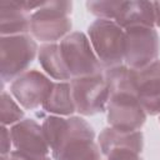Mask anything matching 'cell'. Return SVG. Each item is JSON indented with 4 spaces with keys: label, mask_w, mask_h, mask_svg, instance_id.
I'll return each mask as SVG.
<instances>
[{
    "label": "cell",
    "mask_w": 160,
    "mask_h": 160,
    "mask_svg": "<svg viewBox=\"0 0 160 160\" xmlns=\"http://www.w3.org/2000/svg\"><path fill=\"white\" fill-rule=\"evenodd\" d=\"M92 126L81 116H69L68 125L51 150L54 160H100Z\"/></svg>",
    "instance_id": "1"
},
{
    "label": "cell",
    "mask_w": 160,
    "mask_h": 160,
    "mask_svg": "<svg viewBox=\"0 0 160 160\" xmlns=\"http://www.w3.org/2000/svg\"><path fill=\"white\" fill-rule=\"evenodd\" d=\"M71 1H45L30 16L31 35L44 42H56L70 34L72 22L70 19Z\"/></svg>",
    "instance_id": "2"
},
{
    "label": "cell",
    "mask_w": 160,
    "mask_h": 160,
    "mask_svg": "<svg viewBox=\"0 0 160 160\" xmlns=\"http://www.w3.org/2000/svg\"><path fill=\"white\" fill-rule=\"evenodd\" d=\"M90 44L102 68L110 69L124 62L125 31L114 20L98 19L88 28Z\"/></svg>",
    "instance_id": "3"
},
{
    "label": "cell",
    "mask_w": 160,
    "mask_h": 160,
    "mask_svg": "<svg viewBox=\"0 0 160 160\" xmlns=\"http://www.w3.org/2000/svg\"><path fill=\"white\" fill-rule=\"evenodd\" d=\"M38 52L39 49L35 40L28 34L1 36L0 75L2 85L25 72Z\"/></svg>",
    "instance_id": "4"
},
{
    "label": "cell",
    "mask_w": 160,
    "mask_h": 160,
    "mask_svg": "<svg viewBox=\"0 0 160 160\" xmlns=\"http://www.w3.org/2000/svg\"><path fill=\"white\" fill-rule=\"evenodd\" d=\"M59 45L71 79L102 72V66L90 44L89 38L84 32H70L60 41Z\"/></svg>",
    "instance_id": "5"
},
{
    "label": "cell",
    "mask_w": 160,
    "mask_h": 160,
    "mask_svg": "<svg viewBox=\"0 0 160 160\" xmlns=\"http://www.w3.org/2000/svg\"><path fill=\"white\" fill-rule=\"evenodd\" d=\"M124 31V62L126 66L139 70L158 60L160 52V39L154 28L131 26Z\"/></svg>",
    "instance_id": "6"
},
{
    "label": "cell",
    "mask_w": 160,
    "mask_h": 160,
    "mask_svg": "<svg viewBox=\"0 0 160 160\" xmlns=\"http://www.w3.org/2000/svg\"><path fill=\"white\" fill-rule=\"evenodd\" d=\"M76 111L82 116H91L106 110L110 96L104 72L84 78H74L70 81Z\"/></svg>",
    "instance_id": "7"
},
{
    "label": "cell",
    "mask_w": 160,
    "mask_h": 160,
    "mask_svg": "<svg viewBox=\"0 0 160 160\" xmlns=\"http://www.w3.org/2000/svg\"><path fill=\"white\" fill-rule=\"evenodd\" d=\"M146 115L136 95L118 92L109 96L106 104V120L111 128L121 131H138L145 124Z\"/></svg>",
    "instance_id": "8"
},
{
    "label": "cell",
    "mask_w": 160,
    "mask_h": 160,
    "mask_svg": "<svg viewBox=\"0 0 160 160\" xmlns=\"http://www.w3.org/2000/svg\"><path fill=\"white\" fill-rule=\"evenodd\" d=\"M54 82L39 70H26L10 84V92L26 110L42 106Z\"/></svg>",
    "instance_id": "9"
},
{
    "label": "cell",
    "mask_w": 160,
    "mask_h": 160,
    "mask_svg": "<svg viewBox=\"0 0 160 160\" xmlns=\"http://www.w3.org/2000/svg\"><path fill=\"white\" fill-rule=\"evenodd\" d=\"M136 96L149 115H160V60L135 70Z\"/></svg>",
    "instance_id": "10"
},
{
    "label": "cell",
    "mask_w": 160,
    "mask_h": 160,
    "mask_svg": "<svg viewBox=\"0 0 160 160\" xmlns=\"http://www.w3.org/2000/svg\"><path fill=\"white\" fill-rule=\"evenodd\" d=\"M10 134L15 150L28 154L49 155L50 148L44 136L42 128L34 119H22L14 124L10 128Z\"/></svg>",
    "instance_id": "11"
},
{
    "label": "cell",
    "mask_w": 160,
    "mask_h": 160,
    "mask_svg": "<svg viewBox=\"0 0 160 160\" xmlns=\"http://www.w3.org/2000/svg\"><path fill=\"white\" fill-rule=\"evenodd\" d=\"M99 148L104 156L121 150H131L140 154L144 148V135L140 130L121 131L108 126L99 135Z\"/></svg>",
    "instance_id": "12"
},
{
    "label": "cell",
    "mask_w": 160,
    "mask_h": 160,
    "mask_svg": "<svg viewBox=\"0 0 160 160\" xmlns=\"http://www.w3.org/2000/svg\"><path fill=\"white\" fill-rule=\"evenodd\" d=\"M30 16L21 1H0V32L1 36L21 35L30 31Z\"/></svg>",
    "instance_id": "13"
},
{
    "label": "cell",
    "mask_w": 160,
    "mask_h": 160,
    "mask_svg": "<svg viewBox=\"0 0 160 160\" xmlns=\"http://www.w3.org/2000/svg\"><path fill=\"white\" fill-rule=\"evenodd\" d=\"M124 30L131 26H155L154 1H124L114 20Z\"/></svg>",
    "instance_id": "14"
},
{
    "label": "cell",
    "mask_w": 160,
    "mask_h": 160,
    "mask_svg": "<svg viewBox=\"0 0 160 160\" xmlns=\"http://www.w3.org/2000/svg\"><path fill=\"white\" fill-rule=\"evenodd\" d=\"M38 59L41 68L50 78L60 81L71 79V75L62 58L60 45L58 42H48L41 45L38 52Z\"/></svg>",
    "instance_id": "15"
},
{
    "label": "cell",
    "mask_w": 160,
    "mask_h": 160,
    "mask_svg": "<svg viewBox=\"0 0 160 160\" xmlns=\"http://www.w3.org/2000/svg\"><path fill=\"white\" fill-rule=\"evenodd\" d=\"M42 109L52 115L71 116L76 109L72 99L71 85L68 81L54 82V86L42 104Z\"/></svg>",
    "instance_id": "16"
},
{
    "label": "cell",
    "mask_w": 160,
    "mask_h": 160,
    "mask_svg": "<svg viewBox=\"0 0 160 160\" xmlns=\"http://www.w3.org/2000/svg\"><path fill=\"white\" fill-rule=\"evenodd\" d=\"M66 125H68V119L59 115H49L44 119L41 128L44 131V136L48 141V145L50 148V151L59 142Z\"/></svg>",
    "instance_id": "17"
},
{
    "label": "cell",
    "mask_w": 160,
    "mask_h": 160,
    "mask_svg": "<svg viewBox=\"0 0 160 160\" xmlns=\"http://www.w3.org/2000/svg\"><path fill=\"white\" fill-rule=\"evenodd\" d=\"M122 2L124 1L115 0H90L86 1V8L92 15L98 16L99 19L115 20Z\"/></svg>",
    "instance_id": "18"
},
{
    "label": "cell",
    "mask_w": 160,
    "mask_h": 160,
    "mask_svg": "<svg viewBox=\"0 0 160 160\" xmlns=\"http://www.w3.org/2000/svg\"><path fill=\"white\" fill-rule=\"evenodd\" d=\"M24 119V111L9 92L1 90V124L14 125Z\"/></svg>",
    "instance_id": "19"
},
{
    "label": "cell",
    "mask_w": 160,
    "mask_h": 160,
    "mask_svg": "<svg viewBox=\"0 0 160 160\" xmlns=\"http://www.w3.org/2000/svg\"><path fill=\"white\" fill-rule=\"evenodd\" d=\"M105 158H106V160H142L139 152L131 151V150L114 151Z\"/></svg>",
    "instance_id": "20"
},
{
    "label": "cell",
    "mask_w": 160,
    "mask_h": 160,
    "mask_svg": "<svg viewBox=\"0 0 160 160\" xmlns=\"http://www.w3.org/2000/svg\"><path fill=\"white\" fill-rule=\"evenodd\" d=\"M10 160H51L49 155H36V154H28L19 150H12L9 155Z\"/></svg>",
    "instance_id": "21"
},
{
    "label": "cell",
    "mask_w": 160,
    "mask_h": 160,
    "mask_svg": "<svg viewBox=\"0 0 160 160\" xmlns=\"http://www.w3.org/2000/svg\"><path fill=\"white\" fill-rule=\"evenodd\" d=\"M11 145H12V140H11L10 129L2 125L1 126V155H9L11 152L10 151Z\"/></svg>",
    "instance_id": "22"
},
{
    "label": "cell",
    "mask_w": 160,
    "mask_h": 160,
    "mask_svg": "<svg viewBox=\"0 0 160 160\" xmlns=\"http://www.w3.org/2000/svg\"><path fill=\"white\" fill-rule=\"evenodd\" d=\"M155 10V25L160 28V1H154Z\"/></svg>",
    "instance_id": "23"
},
{
    "label": "cell",
    "mask_w": 160,
    "mask_h": 160,
    "mask_svg": "<svg viewBox=\"0 0 160 160\" xmlns=\"http://www.w3.org/2000/svg\"><path fill=\"white\" fill-rule=\"evenodd\" d=\"M0 160H10V159H9L8 155H1V159Z\"/></svg>",
    "instance_id": "24"
},
{
    "label": "cell",
    "mask_w": 160,
    "mask_h": 160,
    "mask_svg": "<svg viewBox=\"0 0 160 160\" xmlns=\"http://www.w3.org/2000/svg\"><path fill=\"white\" fill-rule=\"evenodd\" d=\"M159 122H160V115H159Z\"/></svg>",
    "instance_id": "25"
}]
</instances>
